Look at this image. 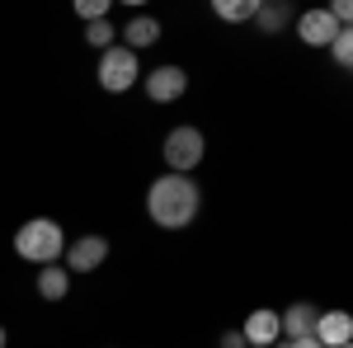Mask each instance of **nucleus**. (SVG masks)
<instances>
[{
	"mask_svg": "<svg viewBox=\"0 0 353 348\" xmlns=\"http://www.w3.org/2000/svg\"><path fill=\"white\" fill-rule=\"evenodd\" d=\"M203 207V188L193 174H156L146 188V216L161 226V231H189L193 216Z\"/></svg>",
	"mask_w": 353,
	"mask_h": 348,
	"instance_id": "nucleus-1",
	"label": "nucleus"
},
{
	"mask_svg": "<svg viewBox=\"0 0 353 348\" xmlns=\"http://www.w3.org/2000/svg\"><path fill=\"white\" fill-rule=\"evenodd\" d=\"M14 254L24 264H61L66 254V226L52 221V216H28L24 226L14 231Z\"/></svg>",
	"mask_w": 353,
	"mask_h": 348,
	"instance_id": "nucleus-2",
	"label": "nucleus"
},
{
	"mask_svg": "<svg viewBox=\"0 0 353 348\" xmlns=\"http://www.w3.org/2000/svg\"><path fill=\"white\" fill-rule=\"evenodd\" d=\"M94 81H99V90H104V94H128V90H137V81H141V57L113 43L109 52H99Z\"/></svg>",
	"mask_w": 353,
	"mask_h": 348,
	"instance_id": "nucleus-3",
	"label": "nucleus"
},
{
	"mask_svg": "<svg viewBox=\"0 0 353 348\" xmlns=\"http://www.w3.org/2000/svg\"><path fill=\"white\" fill-rule=\"evenodd\" d=\"M161 156H165V170L170 174H193L198 165H203V156H208V141H203V132L198 127H170L161 141Z\"/></svg>",
	"mask_w": 353,
	"mask_h": 348,
	"instance_id": "nucleus-4",
	"label": "nucleus"
},
{
	"mask_svg": "<svg viewBox=\"0 0 353 348\" xmlns=\"http://www.w3.org/2000/svg\"><path fill=\"white\" fill-rule=\"evenodd\" d=\"M141 90H146L151 104H174V99L189 94V71L174 66V61H165L156 71H141Z\"/></svg>",
	"mask_w": 353,
	"mask_h": 348,
	"instance_id": "nucleus-5",
	"label": "nucleus"
},
{
	"mask_svg": "<svg viewBox=\"0 0 353 348\" xmlns=\"http://www.w3.org/2000/svg\"><path fill=\"white\" fill-rule=\"evenodd\" d=\"M109 264V236H76L66 240V254H61V268L76 278V273H99Z\"/></svg>",
	"mask_w": 353,
	"mask_h": 348,
	"instance_id": "nucleus-6",
	"label": "nucleus"
},
{
	"mask_svg": "<svg viewBox=\"0 0 353 348\" xmlns=\"http://www.w3.org/2000/svg\"><path fill=\"white\" fill-rule=\"evenodd\" d=\"M292 24H297V38L306 43V48H330V43H334V33H339V24L330 19L325 5H321V10H301Z\"/></svg>",
	"mask_w": 353,
	"mask_h": 348,
	"instance_id": "nucleus-7",
	"label": "nucleus"
},
{
	"mask_svg": "<svg viewBox=\"0 0 353 348\" xmlns=\"http://www.w3.org/2000/svg\"><path fill=\"white\" fill-rule=\"evenodd\" d=\"M161 43V19L156 14H132L128 24L118 28V48H128V52H146V48H156Z\"/></svg>",
	"mask_w": 353,
	"mask_h": 348,
	"instance_id": "nucleus-8",
	"label": "nucleus"
},
{
	"mask_svg": "<svg viewBox=\"0 0 353 348\" xmlns=\"http://www.w3.org/2000/svg\"><path fill=\"white\" fill-rule=\"evenodd\" d=\"M316 316H321V306H311V301H292L288 311H278V339H311Z\"/></svg>",
	"mask_w": 353,
	"mask_h": 348,
	"instance_id": "nucleus-9",
	"label": "nucleus"
},
{
	"mask_svg": "<svg viewBox=\"0 0 353 348\" xmlns=\"http://www.w3.org/2000/svg\"><path fill=\"white\" fill-rule=\"evenodd\" d=\"M241 339L250 348H273L278 344V311L273 306H259V311H250L241 325Z\"/></svg>",
	"mask_w": 353,
	"mask_h": 348,
	"instance_id": "nucleus-10",
	"label": "nucleus"
},
{
	"mask_svg": "<svg viewBox=\"0 0 353 348\" xmlns=\"http://www.w3.org/2000/svg\"><path fill=\"white\" fill-rule=\"evenodd\" d=\"M311 339L321 348H339L353 339V316L349 311H321L316 316V329H311Z\"/></svg>",
	"mask_w": 353,
	"mask_h": 348,
	"instance_id": "nucleus-11",
	"label": "nucleus"
},
{
	"mask_svg": "<svg viewBox=\"0 0 353 348\" xmlns=\"http://www.w3.org/2000/svg\"><path fill=\"white\" fill-rule=\"evenodd\" d=\"M292 19H297V10H292L288 0H259V10H254V28H259L264 38H278Z\"/></svg>",
	"mask_w": 353,
	"mask_h": 348,
	"instance_id": "nucleus-12",
	"label": "nucleus"
},
{
	"mask_svg": "<svg viewBox=\"0 0 353 348\" xmlns=\"http://www.w3.org/2000/svg\"><path fill=\"white\" fill-rule=\"evenodd\" d=\"M33 287H38L43 301H66V296H71V273L61 264H43L38 278H33Z\"/></svg>",
	"mask_w": 353,
	"mask_h": 348,
	"instance_id": "nucleus-13",
	"label": "nucleus"
},
{
	"mask_svg": "<svg viewBox=\"0 0 353 348\" xmlns=\"http://www.w3.org/2000/svg\"><path fill=\"white\" fill-rule=\"evenodd\" d=\"M254 10L259 0H212V14L226 24H254Z\"/></svg>",
	"mask_w": 353,
	"mask_h": 348,
	"instance_id": "nucleus-14",
	"label": "nucleus"
},
{
	"mask_svg": "<svg viewBox=\"0 0 353 348\" xmlns=\"http://www.w3.org/2000/svg\"><path fill=\"white\" fill-rule=\"evenodd\" d=\"M85 43L94 48V52H109L113 43H118V28L109 19H99V24H85Z\"/></svg>",
	"mask_w": 353,
	"mask_h": 348,
	"instance_id": "nucleus-15",
	"label": "nucleus"
},
{
	"mask_svg": "<svg viewBox=\"0 0 353 348\" xmlns=\"http://www.w3.org/2000/svg\"><path fill=\"white\" fill-rule=\"evenodd\" d=\"M330 57H334V66H339V71H349V61H353V33H349V28H339V33H334Z\"/></svg>",
	"mask_w": 353,
	"mask_h": 348,
	"instance_id": "nucleus-16",
	"label": "nucleus"
},
{
	"mask_svg": "<svg viewBox=\"0 0 353 348\" xmlns=\"http://www.w3.org/2000/svg\"><path fill=\"white\" fill-rule=\"evenodd\" d=\"M109 5L113 0H76V14L85 24H99V19H109Z\"/></svg>",
	"mask_w": 353,
	"mask_h": 348,
	"instance_id": "nucleus-17",
	"label": "nucleus"
},
{
	"mask_svg": "<svg viewBox=\"0 0 353 348\" xmlns=\"http://www.w3.org/2000/svg\"><path fill=\"white\" fill-rule=\"evenodd\" d=\"M217 348H250V344H245V339H241V329H221Z\"/></svg>",
	"mask_w": 353,
	"mask_h": 348,
	"instance_id": "nucleus-18",
	"label": "nucleus"
},
{
	"mask_svg": "<svg viewBox=\"0 0 353 348\" xmlns=\"http://www.w3.org/2000/svg\"><path fill=\"white\" fill-rule=\"evenodd\" d=\"M273 348H321V344H316V339H278Z\"/></svg>",
	"mask_w": 353,
	"mask_h": 348,
	"instance_id": "nucleus-19",
	"label": "nucleus"
},
{
	"mask_svg": "<svg viewBox=\"0 0 353 348\" xmlns=\"http://www.w3.org/2000/svg\"><path fill=\"white\" fill-rule=\"evenodd\" d=\"M5 344H10V334H5V325H0V348H5Z\"/></svg>",
	"mask_w": 353,
	"mask_h": 348,
	"instance_id": "nucleus-20",
	"label": "nucleus"
},
{
	"mask_svg": "<svg viewBox=\"0 0 353 348\" xmlns=\"http://www.w3.org/2000/svg\"><path fill=\"white\" fill-rule=\"evenodd\" d=\"M339 348H349V344H339Z\"/></svg>",
	"mask_w": 353,
	"mask_h": 348,
	"instance_id": "nucleus-21",
	"label": "nucleus"
}]
</instances>
